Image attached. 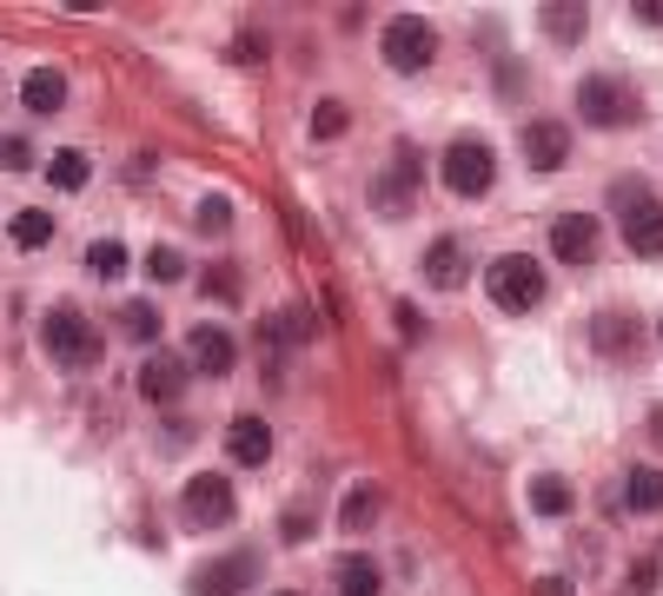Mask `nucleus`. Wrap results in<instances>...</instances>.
Here are the masks:
<instances>
[{
    "label": "nucleus",
    "instance_id": "nucleus-4",
    "mask_svg": "<svg viewBox=\"0 0 663 596\" xmlns=\"http://www.w3.org/2000/svg\"><path fill=\"white\" fill-rule=\"evenodd\" d=\"M485 292H491L498 312H538L545 305V265L531 252H505V259H491Z\"/></svg>",
    "mask_w": 663,
    "mask_h": 596
},
{
    "label": "nucleus",
    "instance_id": "nucleus-10",
    "mask_svg": "<svg viewBox=\"0 0 663 596\" xmlns=\"http://www.w3.org/2000/svg\"><path fill=\"white\" fill-rule=\"evenodd\" d=\"M518 146H525V166H531V172H558V166L571 159V126H564V119H525Z\"/></svg>",
    "mask_w": 663,
    "mask_h": 596
},
{
    "label": "nucleus",
    "instance_id": "nucleus-38",
    "mask_svg": "<svg viewBox=\"0 0 663 596\" xmlns=\"http://www.w3.org/2000/svg\"><path fill=\"white\" fill-rule=\"evenodd\" d=\"M657 338H663V325H657Z\"/></svg>",
    "mask_w": 663,
    "mask_h": 596
},
{
    "label": "nucleus",
    "instance_id": "nucleus-21",
    "mask_svg": "<svg viewBox=\"0 0 663 596\" xmlns=\"http://www.w3.org/2000/svg\"><path fill=\"white\" fill-rule=\"evenodd\" d=\"M7 232H13V245H20V252H40V245H53V212H40V206H20Z\"/></svg>",
    "mask_w": 663,
    "mask_h": 596
},
{
    "label": "nucleus",
    "instance_id": "nucleus-3",
    "mask_svg": "<svg viewBox=\"0 0 663 596\" xmlns=\"http://www.w3.org/2000/svg\"><path fill=\"white\" fill-rule=\"evenodd\" d=\"M379 53H385L392 73H425V66L438 60V27H432L425 13H392V20L379 27Z\"/></svg>",
    "mask_w": 663,
    "mask_h": 596
},
{
    "label": "nucleus",
    "instance_id": "nucleus-31",
    "mask_svg": "<svg viewBox=\"0 0 663 596\" xmlns=\"http://www.w3.org/2000/svg\"><path fill=\"white\" fill-rule=\"evenodd\" d=\"M0 166H7V172H27V166H33L27 139H0Z\"/></svg>",
    "mask_w": 663,
    "mask_h": 596
},
{
    "label": "nucleus",
    "instance_id": "nucleus-9",
    "mask_svg": "<svg viewBox=\"0 0 663 596\" xmlns=\"http://www.w3.org/2000/svg\"><path fill=\"white\" fill-rule=\"evenodd\" d=\"M598 245H604V226H598V212H558L551 219V252H558V265H591L598 259Z\"/></svg>",
    "mask_w": 663,
    "mask_h": 596
},
{
    "label": "nucleus",
    "instance_id": "nucleus-5",
    "mask_svg": "<svg viewBox=\"0 0 663 596\" xmlns=\"http://www.w3.org/2000/svg\"><path fill=\"white\" fill-rule=\"evenodd\" d=\"M418 186H425V153H418L412 139H398L392 159H385V172L372 179V206H379L385 219H405L412 199H418Z\"/></svg>",
    "mask_w": 663,
    "mask_h": 596
},
{
    "label": "nucleus",
    "instance_id": "nucleus-1",
    "mask_svg": "<svg viewBox=\"0 0 663 596\" xmlns=\"http://www.w3.org/2000/svg\"><path fill=\"white\" fill-rule=\"evenodd\" d=\"M40 345H46V358L60 372H93L100 365V332H93V318L80 305H53L40 318Z\"/></svg>",
    "mask_w": 663,
    "mask_h": 596
},
{
    "label": "nucleus",
    "instance_id": "nucleus-37",
    "mask_svg": "<svg viewBox=\"0 0 663 596\" xmlns=\"http://www.w3.org/2000/svg\"><path fill=\"white\" fill-rule=\"evenodd\" d=\"M279 596H299V590H279Z\"/></svg>",
    "mask_w": 663,
    "mask_h": 596
},
{
    "label": "nucleus",
    "instance_id": "nucleus-29",
    "mask_svg": "<svg viewBox=\"0 0 663 596\" xmlns=\"http://www.w3.org/2000/svg\"><path fill=\"white\" fill-rule=\"evenodd\" d=\"M120 325H126V338H139V345H153V338H159V312H153L146 299H133V305L120 312Z\"/></svg>",
    "mask_w": 663,
    "mask_h": 596
},
{
    "label": "nucleus",
    "instance_id": "nucleus-17",
    "mask_svg": "<svg viewBox=\"0 0 663 596\" xmlns=\"http://www.w3.org/2000/svg\"><path fill=\"white\" fill-rule=\"evenodd\" d=\"M624 511H638V517H657L663 511V471L657 464H631V471H624Z\"/></svg>",
    "mask_w": 663,
    "mask_h": 596
},
{
    "label": "nucleus",
    "instance_id": "nucleus-23",
    "mask_svg": "<svg viewBox=\"0 0 663 596\" xmlns=\"http://www.w3.org/2000/svg\"><path fill=\"white\" fill-rule=\"evenodd\" d=\"M571 504H578V491H571L564 478H531V511H538V517H564Z\"/></svg>",
    "mask_w": 663,
    "mask_h": 596
},
{
    "label": "nucleus",
    "instance_id": "nucleus-33",
    "mask_svg": "<svg viewBox=\"0 0 663 596\" xmlns=\"http://www.w3.org/2000/svg\"><path fill=\"white\" fill-rule=\"evenodd\" d=\"M312 537V517L305 511H286V544H305Z\"/></svg>",
    "mask_w": 663,
    "mask_h": 596
},
{
    "label": "nucleus",
    "instance_id": "nucleus-11",
    "mask_svg": "<svg viewBox=\"0 0 663 596\" xmlns=\"http://www.w3.org/2000/svg\"><path fill=\"white\" fill-rule=\"evenodd\" d=\"M232 365H239L232 332H226V325H199V332H193V365H186V372H199V378H226Z\"/></svg>",
    "mask_w": 663,
    "mask_h": 596
},
{
    "label": "nucleus",
    "instance_id": "nucleus-19",
    "mask_svg": "<svg viewBox=\"0 0 663 596\" xmlns=\"http://www.w3.org/2000/svg\"><path fill=\"white\" fill-rule=\"evenodd\" d=\"M246 577H252V557H219V564H206L193 577V596H239Z\"/></svg>",
    "mask_w": 663,
    "mask_h": 596
},
{
    "label": "nucleus",
    "instance_id": "nucleus-35",
    "mask_svg": "<svg viewBox=\"0 0 663 596\" xmlns=\"http://www.w3.org/2000/svg\"><path fill=\"white\" fill-rule=\"evenodd\" d=\"M631 20H644V27H663V0H644V7H631Z\"/></svg>",
    "mask_w": 663,
    "mask_h": 596
},
{
    "label": "nucleus",
    "instance_id": "nucleus-18",
    "mask_svg": "<svg viewBox=\"0 0 663 596\" xmlns=\"http://www.w3.org/2000/svg\"><path fill=\"white\" fill-rule=\"evenodd\" d=\"M332 584H339V596H379L385 590V571H379L365 551H352V557L332 564Z\"/></svg>",
    "mask_w": 663,
    "mask_h": 596
},
{
    "label": "nucleus",
    "instance_id": "nucleus-15",
    "mask_svg": "<svg viewBox=\"0 0 663 596\" xmlns=\"http://www.w3.org/2000/svg\"><path fill=\"white\" fill-rule=\"evenodd\" d=\"M20 106H27V113H40V119H46V113H60V106H66V80H60L53 66H33V73L20 80Z\"/></svg>",
    "mask_w": 663,
    "mask_h": 596
},
{
    "label": "nucleus",
    "instance_id": "nucleus-24",
    "mask_svg": "<svg viewBox=\"0 0 663 596\" xmlns=\"http://www.w3.org/2000/svg\"><path fill=\"white\" fill-rule=\"evenodd\" d=\"M339 524H345L352 537H359V531H372V524H379V491H372V484H352V498H345Z\"/></svg>",
    "mask_w": 663,
    "mask_h": 596
},
{
    "label": "nucleus",
    "instance_id": "nucleus-30",
    "mask_svg": "<svg viewBox=\"0 0 663 596\" xmlns=\"http://www.w3.org/2000/svg\"><path fill=\"white\" fill-rule=\"evenodd\" d=\"M199 292H206V299H219V305H239V292H246V285H239V272H232V265H219V272H206V279H199Z\"/></svg>",
    "mask_w": 663,
    "mask_h": 596
},
{
    "label": "nucleus",
    "instance_id": "nucleus-13",
    "mask_svg": "<svg viewBox=\"0 0 663 596\" xmlns=\"http://www.w3.org/2000/svg\"><path fill=\"white\" fill-rule=\"evenodd\" d=\"M179 391H186V365L166 358V352H153V358L139 365V398H146V405H173Z\"/></svg>",
    "mask_w": 663,
    "mask_h": 596
},
{
    "label": "nucleus",
    "instance_id": "nucleus-12",
    "mask_svg": "<svg viewBox=\"0 0 663 596\" xmlns=\"http://www.w3.org/2000/svg\"><path fill=\"white\" fill-rule=\"evenodd\" d=\"M226 451H232V464L259 471V464L272 458V425H266V418H252V411H239V418L226 425Z\"/></svg>",
    "mask_w": 663,
    "mask_h": 596
},
{
    "label": "nucleus",
    "instance_id": "nucleus-20",
    "mask_svg": "<svg viewBox=\"0 0 663 596\" xmlns=\"http://www.w3.org/2000/svg\"><path fill=\"white\" fill-rule=\"evenodd\" d=\"M46 179H53V186H60V192H80V186H86V179H93V159H86V153H80V146H60V153H53V159H46Z\"/></svg>",
    "mask_w": 663,
    "mask_h": 596
},
{
    "label": "nucleus",
    "instance_id": "nucleus-22",
    "mask_svg": "<svg viewBox=\"0 0 663 596\" xmlns=\"http://www.w3.org/2000/svg\"><path fill=\"white\" fill-rule=\"evenodd\" d=\"M538 27H545L551 40H564V46H571V40H584L591 7H584V0H578V7H545V13H538Z\"/></svg>",
    "mask_w": 663,
    "mask_h": 596
},
{
    "label": "nucleus",
    "instance_id": "nucleus-16",
    "mask_svg": "<svg viewBox=\"0 0 663 596\" xmlns=\"http://www.w3.org/2000/svg\"><path fill=\"white\" fill-rule=\"evenodd\" d=\"M591 338H598L604 358H631V352H638V318H631V312H598V318H591Z\"/></svg>",
    "mask_w": 663,
    "mask_h": 596
},
{
    "label": "nucleus",
    "instance_id": "nucleus-7",
    "mask_svg": "<svg viewBox=\"0 0 663 596\" xmlns=\"http://www.w3.org/2000/svg\"><path fill=\"white\" fill-rule=\"evenodd\" d=\"M578 113H584V126H631L638 119V100H631V86L618 80V73H584L578 80Z\"/></svg>",
    "mask_w": 663,
    "mask_h": 596
},
{
    "label": "nucleus",
    "instance_id": "nucleus-27",
    "mask_svg": "<svg viewBox=\"0 0 663 596\" xmlns=\"http://www.w3.org/2000/svg\"><path fill=\"white\" fill-rule=\"evenodd\" d=\"M345 126H352L345 100H319V106H312V139H339Z\"/></svg>",
    "mask_w": 663,
    "mask_h": 596
},
{
    "label": "nucleus",
    "instance_id": "nucleus-6",
    "mask_svg": "<svg viewBox=\"0 0 663 596\" xmlns=\"http://www.w3.org/2000/svg\"><path fill=\"white\" fill-rule=\"evenodd\" d=\"M438 172H445V186H452L458 199H485L491 179H498V153H491V139H472V133H465V139L445 146Z\"/></svg>",
    "mask_w": 663,
    "mask_h": 596
},
{
    "label": "nucleus",
    "instance_id": "nucleus-25",
    "mask_svg": "<svg viewBox=\"0 0 663 596\" xmlns=\"http://www.w3.org/2000/svg\"><path fill=\"white\" fill-rule=\"evenodd\" d=\"M86 272H93V279H120V272H126V245H120V239H93V245H86Z\"/></svg>",
    "mask_w": 663,
    "mask_h": 596
},
{
    "label": "nucleus",
    "instance_id": "nucleus-8",
    "mask_svg": "<svg viewBox=\"0 0 663 596\" xmlns=\"http://www.w3.org/2000/svg\"><path fill=\"white\" fill-rule=\"evenodd\" d=\"M232 511H239L232 478H219V471L186 478V491H179V517H186L193 531H219V524H232Z\"/></svg>",
    "mask_w": 663,
    "mask_h": 596
},
{
    "label": "nucleus",
    "instance_id": "nucleus-34",
    "mask_svg": "<svg viewBox=\"0 0 663 596\" xmlns=\"http://www.w3.org/2000/svg\"><path fill=\"white\" fill-rule=\"evenodd\" d=\"M398 332H405V338H418V332H425V318H418V305H398Z\"/></svg>",
    "mask_w": 663,
    "mask_h": 596
},
{
    "label": "nucleus",
    "instance_id": "nucleus-28",
    "mask_svg": "<svg viewBox=\"0 0 663 596\" xmlns=\"http://www.w3.org/2000/svg\"><path fill=\"white\" fill-rule=\"evenodd\" d=\"M193 226L206 232V239H219V232H232V199H199V212H193Z\"/></svg>",
    "mask_w": 663,
    "mask_h": 596
},
{
    "label": "nucleus",
    "instance_id": "nucleus-32",
    "mask_svg": "<svg viewBox=\"0 0 663 596\" xmlns=\"http://www.w3.org/2000/svg\"><path fill=\"white\" fill-rule=\"evenodd\" d=\"M232 60H239V66L266 60V40H259V33H239V40H232Z\"/></svg>",
    "mask_w": 663,
    "mask_h": 596
},
{
    "label": "nucleus",
    "instance_id": "nucleus-14",
    "mask_svg": "<svg viewBox=\"0 0 663 596\" xmlns=\"http://www.w3.org/2000/svg\"><path fill=\"white\" fill-rule=\"evenodd\" d=\"M465 265H472V259H465V239H432V245H425V279H432L438 292H458V285H465Z\"/></svg>",
    "mask_w": 663,
    "mask_h": 596
},
{
    "label": "nucleus",
    "instance_id": "nucleus-26",
    "mask_svg": "<svg viewBox=\"0 0 663 596\" xmlns=\"http://www.w3.org/2000/svg\"><path fill=\"white\" fill-rule=\"evenodd\" d=\"M146 279H153V285H179V279H186L179 245H153V252H146Z\"/></svg>",
    "mask_w": 663,
    "mask_h": 596
},
{
    "label": "nucleus",
    "instance_id": "nucleus-36",
    "mask_svg": "<svg viewBox=\"0 0 663 596\" xmlns=\"http://www.w3.org/2000/svg\"><path fill=\"white\" fill-rule=\"evenodd\" d=\"M538 596H571V590H564V577H545V584H538Z\"/></svg>",
    "mask_w": 663,
    "mask_h": 596
},
{
    "label": "nucleus",
    "instance_id": "nucleus-2",
    "mask_svg": "<svg viewBox=\"0 0 663 596\" xmlns=\"http://www.w3.org/2000/svg\"><path fill=\"white\" fill-rule=\"evenodd\" d=\"M611 206H618V232H624V245H631L638 259H663V199H657V192H651L644 179H618Z\"/></svg>",
    "mask_w": 663,
    "mask_h": 596
}]
</instances>
